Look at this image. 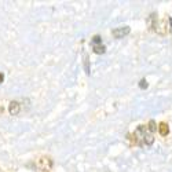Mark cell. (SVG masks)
<instances>
[{
  "instance_id": "cell-1",
  "label": "cell",
  "mask_w": 172,
  "mask_h": 172,
  "mask_svg": "<svg viewBox=\"0 0 172 172\" xmlns=\"http://www.w3.org/2000/svg\"><path fill=\"white\" fill-rule=\"evenodd\" d=\"M51 167H53V160L48 157H41L37 161V168L40 171H50Z\"/></svg>"
},
{
  "instance_id": "cell-2",
  "label": "cell",
  "mask_w": 172,
  "mask_h": 172,
  "mask_svg": "<svg viewBox=\"0 0 172 172\" xmlns=\"http://www.w3.org/2000/svg\"><path fill=\"white\" fill-rule=\"evenodd\" d=\"M130 26H120V28H116V29L113 30V36L116 39H123L124 36H127L130 33Z\"/></svg>"
},
{
  "instance_id": "cell-3",
  "label": "cell",
  "mask_w": 172,
  "mask_h": 172,
  "mask_svg": "<svg viewBox=\"0 0 172 172\" xmlns=\"http://www.w3.org/2000/svg\"><path fill=\"white\" fill-rule=\"evenodd\" d=\"M8 110H10V114H11V116H17L19 113V103L18 102H11Z\"/></svg>"
},
{
  "instance_id": "cell-4",
  "label": "cell",
  "mask_w": 172,
  "mask_h": 172,
  "mask_svg": "<svg viewBox=\"0 0 172 172\" xmlns=\"http://www.w3.org/2000/svg\"><path fill=\"white\" fill-rule=\"evenodd\" d=\"M158 132H160V135H162V136L168 135V132H169L168 124H167V123H161L160 125H158Z\"/></svg>"
},
{
  "instance_id": "cell-5",
  "label": "cell",
  "mask_w": 172,
  "mask_h": 172,
  "mask_svg": "<svg viewBox=\"0 0 172 172\" xmlns=\"http://www.w3.org/2000/svg\"><path fill=\"white\" fill-rule=\"evenodd\" d=\"M146 135V127L145 125H139L135 131V136H141V138H145Z\"/></svg>"
},
{
  "instance_id": "cell-6",
  "label": "cell",
  "mask_w": 172,
  "mask_h": 172,
  "mask_svg": "<svg viewBox=\"0 0 172 172\" xmlns=\"http://www.w3.org/2000/svg\"><path fill=\"white\" fill-rule=\"evenodd\" d=\"M105 51H106V50H105V47H103L102 44L94 45V53H95V54H103Z\"/></svg>"
},
{
  "instance_id": "cell-7",
  "label": "cell",
  "mask_w": 172,
  "mask_h": 172,
  "mask_svg": "<svg viewBox=\"0 0 172 172\" xmlns=\"http://www.w3.org/2000/svg\"><path fill=\"white\" fill-rule=\"evenodd\" d=\"M143 142H145V145H153L154 142V138L152 136V135H145V138H143Z\"/></svg>"
},
{
  "instance_id": "cell-8",
  "label": "cell",
  "mask_w": 172,
  "mask_h": 172,
  "mask_svg": "<svg viewBox=\"0 0 172 172\" xmlns=\"http://www.w3.org/2000/svg\"><path fill=\"white\" fill-rule=\"evenodd\" d=\"M147 130H149L150 132H154L156 130H157V125H156V121H154V120H150L149 121V127H147Z\"/></svg>"
},
{
  "instance_id": "cell-9",
  "label": "cell",
  "mask_w": 172,
  "mask_h": 172,
  "mask_svg": "<svg viewBox=\"0 0 172 172\" xmlns=\"http://www.w3.org/2000/svg\"><path fill=\"white\" fill-rule=\"evenodd\" d=\"M101 43H102V37L99 36V34H95V36L92 37V44L94 45H99Z\"/></svg>"
},
{
  "instance_id": "cell-10",
  "label": "cell",
  "mask_w": 172,
  "mask_h": 172,
  "mask_svg": "<svg viewBox=\"0 0 172 172\" xmlns=\"http://www.w3.org/2000/svg\"><path fill=\"white\" fill-rule=\"evenodd\" d=\"M147 86H149V84H147L146 79H142L141 81H139V88H141V90H146V88H147Z\"/></svg>"
},
{
  "instance_id": "cell-11",
  "label": "cell",
  "mask_w": 172,
  "mask_h": 172,
  "mask_svg": "<svg viewBox=\"0 0 172 172\" xmlns=\"http://www.w3.org/2000/svg\"><path fill=\"white\" fill-rule=\"evenodd\" d=\"M3 80H4V75H3V73H0V84L3 83Z\"/></svg>"
}]
</instances>
